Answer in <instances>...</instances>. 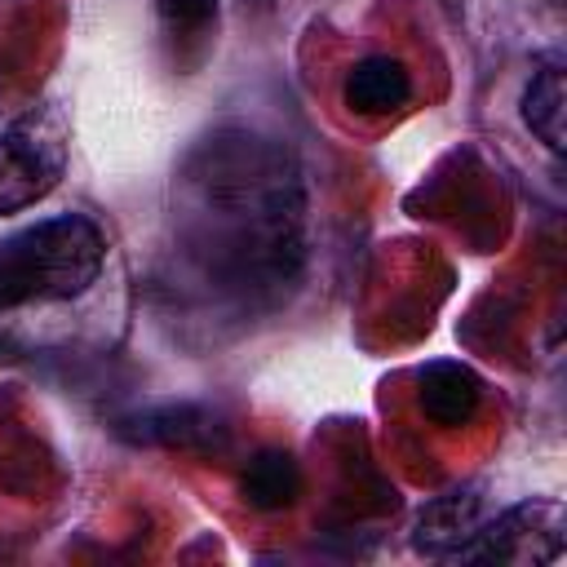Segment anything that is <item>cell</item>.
Returning a JSON list of instances; mask_svg holds the SVG:
<instances>
[{"label":"cell","instance_id":"1","mask_svg":"<svg viewBox=\"0 0 567 567\" xmlns=\"http://www.w3.org/2000/svg\"><path fill=\"white\" fill-rule=\"evenodd\" d=\"M173 279L226 315H266L306 266V182L292 151L252 128L208 133L173 182Z\"/></svg>","mask_w":567,"mask_h":567},{"label":"cell","instance_id":"2","mask_svg":"<svg viewBox=\"0 0 567 567\" xmlns=\"http://www.w3.org/2000/svg\"><path fill=\"white\" fill-rule=\"evenodd\" d=\"M106 239L84 213H58L0 239V310L71 301L93 288Z\"/></svg>","mask_w":567,"mask_h":567},{"label":"cell","instance_id":"3","mask_svg":"<svg viewBox=\"0 0 567 567\" xmlns=\"http://www.w3.org/2000/svg\"><path fill=\"white\" fill-rule=\"evenodd\" d=\"M66 124L58 111L35 106L0 133V217L22 213L53 195L66 173Z\"/></svg>","mask_w":567,"mask_h":567},{"label":"cell","instance_id":"4","mask_svg":"<svg viewBox=\"0 0 567 567\" xmlns=\"http://www.w3.org/2000/svg\"><path fill=\"white\" fill-rule=\"evenodd\" d=\"M567 545V518L558 501H518L492 523L474 532V540L456 554L465 563H501V567H536L558 563Z\"/></svg>","mask_w":567,"mask_h":567},{"label":"cell","instance_id":"5","mask_svg":"<svg viewBox=\"0 0 567 567\" xmlns=\"http://www.w3.org/2000/svg\"><path fill=\"white\" fill-rule=\"evenodd\" d=\"M478 527H483V496L474 487H456L421 509L412 527V545L430 558H456Z\"/></svg>","mask_w":567,"mask_h":567},{"label":"cell","instance_id":"6","mask_svg":"<svg viewBox=\"0 0 567 567\" xmlns=\"http://www.w3.org/2000/svg\"><path fill=\"white\" fill-rule=\"evenodd\" d=\"M346 106L359 115H390L412 102V71L390 53H368L346 75Z\"/></svg>","mask_w":567,"mask_h":567},{"label":"cell","instance_id":"7","mask_svg":"<svg viewBox=\"0 0 567 567\" xmlns=\"http://www.w3.org/2000/svg\"><path fill=\"white\" fill-rule=\"evenodd\" d=\"M416 399H421V412L434 421V425H465L474 412H478V403H483V381L465 368V363H456V359H439V363H425L421 368V390H416Z\"/></svg>","mask_w":567,"mask_h":567},{"label":"cell","instance_id":"8","mask_svg":"<svg viewBox=\"0 0 567 567\" xmlns=\"http://www.w3.org/2000/svg\"><path fill=\"white\" fill-rule=\"evenodd\" d=\"M239 492H244V501L257 505V509H284V505H292L297 492H301V470H297V461H292L288 452L261 447V452L248 456V465H244V474H239Z\"/></svg>","mask_w":567,"mask_h":567},{"label":"cell","instance_id":"9","mask_svg":"<svg viewBox=\"0 0 567 567\" xmlns=\"http://www.w3.org/2000/svg\"><path fill=\"white\" fill-rule=\"evenodd\" d=\"M142 439L146 443H164V447H195V452H213L226 443V430L213 412H199V408H164V412H151L142 421Z\"/></svg>","mask_w":567,"mask_h":567},{"label":"cell","instance_id":"10","mask_svg":"<svg viewBox=\"0 0 567 567\" xmlns=\"http://www.w3.org/2000/svg\"><path fill=\"white\" fill-rule=\"evenodd\" d=\"M563 106H567V93H563V66L558 62H545L532 84L523 89V124L549 146V151H563Z\"/></svg>","mask_w":567,"mask_h":567},{"label":"cell","instance_id":"11","mask_svg":"<svg viewBox=\"0 0 567 567\" xmlns=\"http://www.w3.org/2000/svg\"><path fill=\"white\" fill-rule=\"evenodd\" d=\"M0 350H4V341H0ZM0 359H4V354H0Z\"/></svg>","mask_w":567,"mask_h":567}]
</instances>
